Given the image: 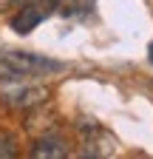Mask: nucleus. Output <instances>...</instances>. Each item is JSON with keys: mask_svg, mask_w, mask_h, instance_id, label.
Listing matches in <instances>:
<instances>
[{"mask_svg": "<svg viewBox=\"0 0 153 159\" xmlns=\"http://www.w3.org/2000/svg\"><path fill=\"white\" fill-rule=\"evenodd\" d=\"M94 3H97V0H63V3H60V14H65V17H82V14H88L94 9Z\"/></svg>", "mask_w": 153, "mask_h": 159, "instance_id": "423d86ee", "label": "nucleus"}, {"mask_svg": "<svg viewBox=\"0 0 153 159\" xmlns=\"http://www.w3.org/2000/svg\"><path fill=\"white\" fill-rule=\"evenodd\" d=\"M17 156V139L9 131H0V159H14Z\"/></svg>", "mask_w": 153, "mask_h": 159, "instance_id": "0eeeda50", "label": "nucleus"}, {"mask_svg": "<svg viewBox=\"0 0 153 159\" xmlns=\"http://www.w3.org/2000/svg\"><path fill=\"white\" fill-rule=\"evenodd\" d=\"M147 57H150V63H153V43L147 46Z\"/></svg>", "mask_w": 153, "mask_h": 159, "instance_id": "1a4fd4ad", "label": "nucleus"}, {"mask_svg": "<svg viewBox=\"0 0 153 159\" xmlns=\"http://www.w3.org/2000/svg\"><path fill=\"white\" fill-rule=\"evenodd\" d=\"M26 0H0V9H9V6H20Z\"/></svg>", "mask_w": 153, "mask_h": 159, "instance_id": "6e6552de", "label": "nucleus"}, {"mask_svg": "<svg viewBox=\"0 0 153 159\" xmlns=\"http://www.w3.org/2000/svg\"><path fill=\"white\" fill-rule=\"evenodd\" d=\"M63 0H26L17 6V14L11 17V29L17 34H28L43 23L46 17H51L54 11H60Z\"/></svg>", "mask_w": 153, "mask_h": 159, "instance_id": "7ed1b4c3", "label": "nucleus"}, {"mask_svg": "<svg viewBox=\"0 0 153 159\" xmlns=\"http://www.w3.org/2000/svg\"><path fill=\"white\" fill-rule=\"evenodd\" d=\"M48 97H51V91L46 85H20V83H14V85L0 91L3 105H9L14 111H34V108H40Z\"/></svg>", "mask_w": 153, "mask_h": 159, "instance_id": "20e7f679", "label": "nucleus"}, {"mask_svg": "<svg viewBox=\"0 0 153 159\" xmlns=\"http://www.w3.org/2000/svg\"><path fill=\"white\" fill-rule=\"evenodd\" d=\"M0 66H6V71L17 77H34V74H48V71L63 68V63L48 60L43 54H31V51H0Z\"/></svg>", "mask_w": 153, "mask_h": 159, "instance_id": "f03ea898", "label": "nucleus"}, {"mask_svg": "<svg viewBox=\"0 0 153 159\" xmlns=\"http://www.w3.org/2000/svg\"><path fill=\"white\" fill-rule=\"evenodd\" d=\"M31 156L34 159H63V156H68V142H65L60 134H51L48 131V134H43L34 142Z\"/></svg>", "mask_w": 153, "mask_h": 159, "instance_id": "39448f33", "label": "nucleus"}, {"mask_svg": "<svg viewBox=\"0 0 153 159\" xmlns=\"http://www.w3.org/2000/svg\"><path fill=\"white\" fill-rule=\"evenodd\" d=\"M80 153L91 159H105L119 153V139L97 122H80Z\"/></svg>", "mask_w": 153, "mask_h": 159, "instance_id": "f257e3e1", "label": "nucleus"}]
</instances>
